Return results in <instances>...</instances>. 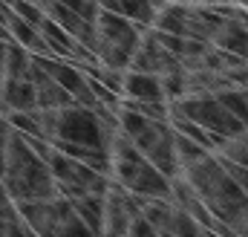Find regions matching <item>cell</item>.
I'll return each mask as SVG.
<instances>
[{
    "label": "cell",
    "instance_id": "cell-1",
    "mask_svg": "<svg viewBox=\"0 0 248 237\" xmlns=\"http://www.w3.org/2000/svg\"><path fill=\"white\" fill-rule=\"evenodd\" d=\"M182 177L196 191V197L205 203L214 220L225 223L234 232V237L248 235V188L237 185L228 177L214 159V153H205L202 159L185 165Z\"/></svg>",
    "mask_w": 248,
    "mask_h": 237
},
{
    "label": "cell",
    "instance_id": "cell-2",
    "mask_svg": "<svg viewBox=\"0 0 248 237\" xmlns=\"http://www.w3.org/2000/svg\"><path fill=\"white\" fill-rule=\"evenodd\" d=\"M3 188L12 200H49L55 197V179L49 174L46 162L29 148L20 130L9 124L6 139V162H3Z\"/></svg>",
    "mask_w": 248,
    "mask_h": 237
},
{
    "label": "cell",
    "instance_id": "cell-3",
    "mask_svg": "<svg viewBox=\"0 0 248 237\" xmlns=\"http://www.w3.org/2000/svg\"><path fill=\"white\" fill-rule=\"evenodd\" d=\"M110 177L122 182L127 191L153 197V200H170V179L159 174V168L150 165V159L124 136L122 130L110 139Z\"/></svg>",
    "mask_w": 248,
    "mask_h": 237
},
{
    "label": "cell",
    "instance_id": "cell-4",
    "mask_svg": "<svg viewBox=\"0 0 248 237\" xmlns=\"http://www.w3.org/2000/svg\"><path fill=\"white\" fill-rule=\"evenodd\" d=\"M144 29L147 26L133 23L122 15H116V12L98 9V15H95V50H93L98 64L127 69Z\"/></svg>",
    "mask_w": 248,
    "mask_h": 237
},
{
    "label": "cell",
    "instance_id": "cell-5",
    "mask_svg": "<svg viewBox=\"0 0 248 237\" xmlns=\"http://www.w3.org/2000/svg\"><path fill=\"white\" fill-rule=\"evenodd\" d=\"M44 162H46L49 174L55 179V191L66 200H75V197H84V194H107V182H110L107 174L93 171L90 165L61 153L58 148H52Z\"/></svg>",
    "mask_w": 248,
    "mask_h": 237
},
{
    "label": "cell",
    "instance_id": "cell-6",
    "mask_svg": "<svg viewBox=\"0 0 248 237\" xmlns=\"http://www.w3.org/2000/svg\"><path fill=\"white\" fill-rule=\"evenodd\" d=\"M170 110L182 113V116L193 118L196 124H202L205 130H217L222 136H237V133H246V121L237 118L231 110H225L211 93H202V96H182L176 102H168Z\"/></svg>",
    "mask_w": 248,
    "mask_h": 237
},
{
    "label": "cell",
    "instance_id": "cell-7",
    "mask_svg": "<svg viewBox=\"0 0 248 237\" xmlns=\"http://www.w3.org/2000/svg\"><path fill=\"white\" fill-rule=\"evenodd\" d=\"M55 136L66 139V142H78V145H90V148H110V139L104 136L101 124L95 113L78 102L58 107V127H55Z\"/></svg>",
    "mask_w": 248,
    "mask_h": 237
},
{
    "label": "cell",
    "instance_id": "cell-8",
    "mask_svg": "<svg viewBox=\"0 0 248 237\" xmlns=\"http://www.w3.org/2000/svg\"><path fill=\"white\" fill-rule=\"evenodd\" d=\"M35 87L20 75V78H3L0 84V116L12 110H35Z\"/></svg>",
    "mask_w": 248,
    "mask_h": 237
},
{
    "label": "cell",
    "instance_id": "cell-9",
    "mask_svg": "<svg viewBox=\"0 0 248 237\" xmlns=\"http://www.w3.org/2000/svg\"><path fill=\"white\" fill-rule=\"evenodd\" d=\"M124 99H139V102H159L162 96V81L153 72H139V69H124Z\"/></svg>",
    "mask_w": 248,
    "mask_h": 237
},
{
    "label": "cell",
    "instance_id": "cell-10",
    "mask_svg": "<svg viewBox=\"0 0 248 237\" xmlns=\"http://www.w3.org/2000/svg\"><path fill=\"white\" fill-rule=\"evenodd\" d=\"M214 47L234 52V55H246L248 52V20H237V17H225L219 23V29L211 38ZM248 58V55H246Z\"/></svg>",
    "mask_w": 248,
    "mask_h": 237
},
{
    "label": "cell",
    "instance_id": "cell-11",
    "mask_svg": "<svg viewBox=\"0 0 248 237\" xmlns=\"http://www.w3.org/2000/svg\"><path fill=\"white\" fill-rule=\"evenodd\" d=\"M98 9H107V12H116L133 23H141V26H150L153 23V9H150V0H95Z\"/></svg>",
    "mask_w": 248,
    "mask_h": 237
},
{
    "label": "cell",
    "instance_id": "cell-12",
    "mask_svg": "<svg viewBox=\"0 0 248 237\" xmlns=\"http://www.w3.org/2000/svg\"><path fill=\"white\" fill-rule=\"evenodd\" d=\"M75 214L84 220V226L90 229V235H101V223H104V194H84L72 200Z\"/></svg>",
    "mask_w": 248,
    "mask_h": 237
},
{
    "label": "cell",
    "instance_id": "cell-13",
    "mask_svg": "<svg viewBox=\"0 0 248 237\" xmlns=\"http://www.w3.org/2000/svg\"><path fill=\"white\" fill-rule=\"evenodd\" d=\"M38 32L44 35V41H46V47H49V52H52V55H58V58H66V55H69V50H72L75 38H72L63 26H58L52 17H46V15H44V20L38 23Z\"/></svg>",
    "mask_w": 248,
    "mask_h": 237
},
{
    "label": "cell",
    "instance_id": "cell-14",
    "mask_svg": "<svg viewBox=\"0 0 248 237\" xmlns=\"http://www.w3.org/2000/svg\"><path fill=\"white\" fill-rule=\"evenodd\" d=\"M225 110H231L237 118H248V99H246V87H222L217 93H211Z\"/></svg>",
    "mask_w": 248,
    "mask_h": 237
},
{
    "label": "cell",
    "instance_id": "cell-15",
    "mask_svg": "<svg viewBox=\"0 0 248 237\" xmlns=\"http://www.w3.org/2000/svg\"><path fill=\"white\" fill-rule=\"evenodd\" d=\"M173 151H176L179 168H185V165H190V162L202 159L205 153H211V151H205L202 145H196L193 139H187V136H182V133H176V130H173Z\"/></svg>",
    "mask_w": 248,
    "mask_h": 237
},
{
    "label": "cell",
    "instance_id": "cell-16",
    "mask_svg": "<svg viewBox=\"0 0 248 237\" xmlns=\"http://www.w3.org/2000/svg\"><path fill=\"white\" fill-rule=\"evenodd\" d=\"M214 153H222V156H228V159H234L240 165H248V130L237 133V136H228L225 145L219 151H214Z\"/></svg>",
    "mask_w": 248,
    "mask_h": 237
},
{
    "label": "cell",
    "instance_id": "cell-17",
    "mask_svg": "<svg viewBox=\"0 0 248 237\" xmlns=\"http://www.w3.org/2000/svg\"><path fill=\"white\" fill-rule=\"evenodd\" d=\"M6 6H9V12H15L17 17H23L26 23H32V26H38L41 20H44V9L38 6V3H32V0H6Z\"/></svg>",
    "mask_w": 248,
    "mask_h": 237
},
{
    "label": "cell",
    "instance_id": "cell-18",
    "mask_svg": "<svg viewBox=\"0 0 248 237\" xmlns=\"http://www.w3.org/2000/svg\"><path fill=\"white\" fill-rule=\"evenodd\" d=\"M214 159L219 162V168L234 179L237 185L248 188V165H240V162H234V159H228V156H222V153H214Z\"/></svg>",
    "mask_w": 248,
    "mask_h": 237
},
{
    "label": "cell",
    "instance_id": "cell-19",
    "mask_svg": "<svg viewBox=\"0 0 248 237\" xmlns=\"http://www.w3.org/2000/svg\"><path fill=\"white\" fill-rule=\"evenodd\" d=\"M127 237H159V235H156L153 223H150L144 214H136V217L130 220V226H127Z\"/></svg>",
    "mask_w": 248,
    "mask_h": 237
},
{
    "label": "cell",
    "instance_id": "cell-20",
    "mask_svg": "<svg viewBox=\"0 0 248 237\" xmlns=\"http://www.w3.org/2000/svg\"><path fill=\"white\" fill-rule=\"evenodd\" d=\"M58 3H63L66 9H72L75 15H81L87 20H95V15H98V3L95 0H58Z\"/></svg>",
    "mask_w": 248,
    "mask_h": 237
},
{
    "label": "cell",
    "instance_id": "cell-21",
    "mask_svg": "<svg viewBox=\"0 0 248 237\" xmlns=\"http://www.w3.org/2000/svg\"><path fill=\"white\" fill-rule=\"evenodd\" d=\"M9 17V6H6V0H0V23Z\"/></svg>",
    "mask_w": 248,
    "mask_h": 237
},
{
    "label": "cell",
    "instance_id": "cell-22",
    "mask_svg": "<svg viewBox=\"0 0 248 237\" xmlns=\"http://www.w3.org/2000/svg\"><path fill=\"white\" fill-rule=\"evenodd\" d=\"M0 41H9V32H6V26L0 23Z\"/></svg>",
    "mask_w": 248,
    "mask_h": 237
},
{
    "label": "cell",
    "instance_id": "cell-23",
    "mask_svg": "<svg viewBox=\"0 0 248 237\" xmlns=\"http://www.w3.org/2000/svg\"><path fill=\"white\" fill-rule=\"evenodd\" d=\"M35 3H38L41 9H46V6H49V0H35Z\"/></svg>",
    "mask_w": 248,
    "mask_h": 237
},
{
    "label": "cell",
    "instance_id": "cell-24",
    "mask_svg": "<svg viewBox=\"0 0 248 237\" xmlns=\"http://www.w3.org/2000/svg\"><path fill=\"white\" fill-rule=\"evenodd\" d=\"M170 3H185V0H170Z\"/></svg>",
    "mask_w": 248,
    "mask_h": 237
}]
</instances>
